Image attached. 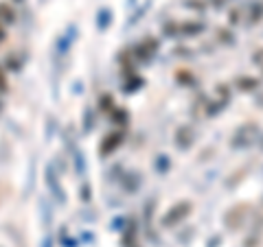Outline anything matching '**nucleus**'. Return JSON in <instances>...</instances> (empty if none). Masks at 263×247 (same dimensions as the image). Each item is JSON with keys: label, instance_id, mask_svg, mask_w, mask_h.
<instances>
[{"label": "nucleus", "instance_id": "f257e3e1", "mask_svg": "<svg viewBox=\"0 0 263 247\" xmlns=\"http://www.w3.org/2000/svg\"><path fill=\"white\" fill-rule=\"evenodd\" d=\"M189 210H191V201H180L178 206H173L169 210V214L163 219V225H176L178 221L189 214Z\"/></svg>", "mask_w": 263, "mask_h": 247}, {"label": "nucleus", "instance_id": "f03ea898", "mask_svg": "<svg viewBox=\"0 0 263 247\" xmlns=\"http://www.w3.org/2000/svg\"><path fill=\"white\" fill-rule=\"evenodd\" d=\"M118 140H121V134H112V136H107V138H105V144L101 147V153L107 155V153L112 151V149H116V147H118Z\"/></svg>", "mask_w": 263, "mask_h": 247}, {"label": "nucleus", "instance_id": "7ed1b4c3", "mask_svg": "<svg viewBox=\"0 0 263 247\" xmlns=\"http://www.w3.org/2000/svg\"><path fill=\"white\" fill-rule=\"evenodd\" d=\"M14 18H16L14 9L7 3H0V22H14Z\"/></svg>", "mask_w": 263, "mask_h": 247}, {"label": "nucleus", "instance_id": "20e7f679", "mask_svg": "<svg viewBox=\"0 0 263 247\" xmlns=\"http://www.w3.org/2000/svg\"><path fill=\"white\" fill-rule=\"evenodd\" d=\"M191 136H193V131H191L189 127H182L180 131H178V147H189Z\"/></svg>", "mask_w": 263, "mask_h": 247}, {"label": "nucleus", "instance_id": "39448f33", "mask_svg": "<svg viewBox=\"0 0 263 247\" xmlns=\"http://www.w3.org/2000/svg\"><path fill=\"white\" fill-rule=\"evenodd\" d=\"M156 48H158L156 42H152V44H149V42H145V44L139 48V53H141L143 59H147V57H152V53H156Z\"/></svg>", "mask_w": 263, "mask_h": 247}, {"label": "nucleus", "instance_id": "423d86ee", "mask_svg": "<svg viewBox=\"0 0 263 247\" xmlns=\"http://www.w3.org/2000/svg\"><path fill=\"white\" fill-rule=\"evenodd\" d=\"M239 83H241V86L246 88V92H248V90H252V88H256V86H259V83H256L254 79H241Z\"/></svg>", "mask_w": 263, "mask_h": 247}, {"label": "nucleus", "instance_id": "0eeeda50", "mask_svg": "<svg viewBox=\"0 0 263 247\" xmlns=\"http://www.w3.org/2000/svg\"><path fill=\"white\" fill-rule=\"evenodd\" d=\"M5 90H7V83H5V75L0 70V92H5Z\"/></svg>", "mask_w": 263, "mask_h": 247}, {"label": "nucleus", "instance_id": "6e6552de", "mask_svg": "<svg viewBox=\"0 0 263 247\" xmlns=\"http://www.w3.org/2000/svg\"><path fill=\"white\" fill-rule=\"evenodd\" d=\"M5 38V33H3V29H0V40H3Z\"/></svg>", "mask_w": 263, "mask_h": 247}]
</instances>
